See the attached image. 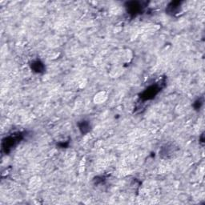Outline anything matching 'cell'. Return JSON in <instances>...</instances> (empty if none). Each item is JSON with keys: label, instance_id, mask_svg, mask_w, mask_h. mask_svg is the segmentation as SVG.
I'll return each mask as SVG.
<instances>
[{"label": "cell", "instance_id": "6da1fadb", "mask_svg": "<svg viewBox=\"0 0 205 205\" xmlns=\"http://www.w3.org/2000/svg\"><path fill=\"white\" fill-rule=\"evenodd\" d=\"M107 100V95L105 92H100L97 94L95 97V103H102Z\"/></svg>", "mask_w": 205, "mask_h": 205}]
</instances>
